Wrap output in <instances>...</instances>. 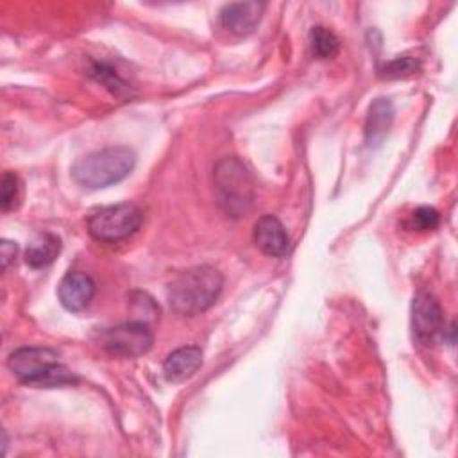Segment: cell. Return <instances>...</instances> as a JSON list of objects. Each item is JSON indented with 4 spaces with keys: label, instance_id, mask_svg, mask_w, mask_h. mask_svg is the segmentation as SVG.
Returning a JSON list of instances; mask_svg holds the SVG:
<instances>
[{
    "label": "cell",
    "instance_id": "obj_1",
    "mask_svg": "<svg viewBox=\"0 0 458 458\" xmlns=\"http://www.w3.org/2000/svg\"><path fill=\"white\" fill-rule=\"evenodd\" d=\"M224 277L209 265H199L181 272L166 290L170 308L179 315H197L215 304L222 292Z\"/></svg>",
    "mask_w": 458,
    "mask_h": 458
},
{
    "label": "cell",
    "instance_id": "obj_2",
    "mask_svg": "<svg viewBox=\"0 0 458 458\" xmlns=\"http://www.w3.org/2000/svg\"><path fill=\"white\" fill-rule=\"evenodd\" d=\"M9 370L29 386H61L72 385L77 377L68 370L63 363H59V356L50 347H20L7 358Z\"/></svg>",
    "mask_w": 458,
    "mask_h": 458
},
{
    "label": "cell",
    "instance_id": "obj_3",
    "mask_svg": "<svg viewBox=\"0 0 458 458\" xmlns=\"http://www.w3.org/2000/svg\"><path fill=\"white\" fill-rule=\"evenodd\" d=\"M215 195L220 209L231 216L245 215L254 200V177L236 156L222 157L213 168Z\"/></svg>",
    "mask_w": 458,
    "mask_h": 458
},
{
    "label": "cell",
    "instance_id": "obj_4",
    "mask_svg": "<svg viewBox=\"0 0 458 458\" xmlns=\"http://www.w3.org/2000/svg\"><path fill=\"white\" fill-rule=\"evenodd\" d=\"M134 165L136 156L129 147H106L77 159L72 177L86 188H106L125 179Z\"/></svg>",
    "mask_w": 458,
    "mask_h": 458
},
{
    "label": "cell",
    "instance_id": "obj_5",
    "mask_svg": "<svg viewBox=\"0 0 458 458\" xmlns=\"http://www.w3.org/2000/svg\"><path fill=\"white\" fill-rule=\"evenodd\" d=\"M141 209L131 202H120L97 209L88 218L89 234L106 243L120 242L134 234L141 225Z\"/></svg>",
    "mask_w": 458,
    "mask_h": 458
},
{
    "label": "cell",
    "instance_id": "obj_6",
    "mask_svg": "<svg viewBox=\"0 0 458 458\" xmlns=\"http://www.w3.org/2000/svg\"><path fill=\"white\" fill-rule=\"evenodd\" d=\"M100 345L106 352L116 358H138L150 351L154 336L150 326L140 320L123 322L106 327L100 336Z\"/></svg>",
    "mask_w": 458,
    "mask_h": 458
},
{
    "label": "cell",
    "instance_id": "obj_7",
    "mask_svg": "<svg viewBox=\"0 0 458 458\" xmlns=\"http://www.w3.org/2000/svg\"><path fill=\"white\" fill-rule=\"evenodd\" d=\"M411 329L415 340L422 345H431L440 335L444 336L442 308L438 301L428 292H420L413 299Z\"/></svg>",
    "mask_w": 458,
    "mask_h": 458
},
{
    "label": "cell",
    "instance_id": "obj_8",
    "mask_svg": "<svg viewBox=\"0 0 458 458\" xmlns=\"http://www.w3.org/2000/svg\"><path fill=\"white\" fill-rule=\"evenodd\" d=\"M95 292L97 284L93 277L81 270L68 272L57 286L59 301L68 311H82L95 297Z\"/></svg>",
    "mask_w": 458,
    "mask_h": 458
},
{
    "label": "cell",
    "instance_id": "obj_9",
    "mask_svg": "<svg viewBox=\"0 0 458 458\" xmlns=\"http://www.w3.org/2000/svg\"><path fill=\"white\" fill-rule=\"evenodd\" d=\"M254 243L263 254L274 258H283L290 250L288 233L274 215H263L258 218L254 225Z\"/></svg>",
    "mask_w": 458,
    "mask_h": 458
},
{
    "label": "cell",
    "instance_id": "obj_10",
    "mask_svg": "<svg viewBox=\"0 0 458 458\" xmlns=\"http://www.w3.org/2000/svg\"><path fill=\"white\" fill-rule=\"evenodd\" d=\"M263 2H233L222 7L220 11V23L233 34L247 36L250 34L265 11Z\"/></svg>",
    "mask_w": 458,
    "mask_h": 458
},
{
    "label": "cell",
    "instance_id": "obj_11",
    "mask_svg": "<svg viewBox=\"0 0 458 458\" xmlns=\"http://www.w3.org/2000/svg\"><path fill=\"white\" fill-rule=\"evenodd\" d=\"M202 365V351L197 345H184L172 351L165 363L163 374L170 383H181L191 377Z\"/></svg>",
    "mask_w": 458,
    "mask_h": 458
},
{
    "label": "cell",
    "instance_id": "obj_12",
    "mask_svg": "<svg viewBox=\"0 0 458 458\" xmlns=\"http://www.w3.org/2000/svg\"><path fill=\"white\" fill-rule=\"evenodd\" d=\"M394 120V106L388 98H376L367 114L365 122V143L369 147H377L385 140Z\"/></svg>",
    "mask_w": 458,
    "mask_h": 458
},
{
    "label": "cell",
    "instance_id": "obj_13",
    "mask_svg": "<svg viewBox=\"0 0 458 458\" xmlns=\"http://www.w3.org/2000/svg\"><path fill=\"white\" fill-rule=\"evenodd\" d=\"M61 252V240L54 233H39L25 250V263L32 268H45L55 261Z\"/></svg>",
    "mask_w": 458,
    "mask_h": 458
},
{
    "label": "cell",
    "instance_id": "obj_14",
    "mask_svg": "<svg viewBox=\"0 0 458 458\" xmlns=\"http://www.w3.org/2000/svg\"><path fill=\"white\" fill-rule=\"evenodd\" d=\"M310 43H311L313 55H317L318 59H331L340 50V41L335 36V32H331L329 29H326L322 25L311 29Z\"/></svg>",
    "mask_w": 458,
    "mask_h": 458
},
{
    "label": "cell",
    "instance_id": "obj_15",
    "mask_svg": "<svg viewBox=\"0 0 458 458\" xmlns=\"http://www.w3.org/2000/svg\"><path fill=\"white\" fill-rule=\"evenodd\" d=\"M2 209L11 211L20 204V179L13 172H5L2 177Z\"/></svg>",
    "mask_w": 458,
    "mask_h": 458
},
{
    "label": "cell",
    "instance_id": "obj_16",
    "mask_svg": "<svg viewBox=\"0 0 458 458\" xmlns=\"http://www.w3.org/2000/svg\"><path fill=\"white\" fill-rule=\"evenodd\" d=\"M132 311L134 315H138L136 320L145 322L148 326L159 317V308L156 306V302L147 293L141 292L132 295Z\"/></svg>",
    "mask_w": 458,
    "mask_h": 458
},
{
    "label": "cell",
    "instance_id": "obj_17",
    "mask_svg": "<svg viewBox=\"0 0 458 458\" xmlns=\"http://www.w3.org/2000/svg\"><path fill=\"white\" fill-rule=\"evenodd\" d=\"M440 224V215L435 208L420 206L411 213L410 227L415 231H433Z\"/></svg>",
    "mask_w": 458,
    "mask_h": 458
},
{
    "label": "cell",
    "instance_id": "obj_18",
    "mask_svg": "<svg viewBox=\"0 0 458 458\" xmlns=\"http://www.w3.org/2000/svg\"><path fill=\"white\" fill-rule=\"evenodd\" d=\"M419 68V61L410 57V55H399L395 59H392L390 63H386L381 68V75L383 77H404L413 73Z\"/></svg>",
    "mask_w": 458,
    "mask_h": 458
},
{
    "label": "cell",
    "instance_id": "obj_19",
    "mask_svg": "<svg viewBox=\"0 0 458 458\" xmlns=\"http://www.w3.org/2000/svg\"><path fill=\"white\" fill-rule=\"evenodd\" d=\"M91 75H93L97 81H100L102 84H106V88H109L114 95H120L122 91L127 89L125 82H123L109 66H106V64L97 63V64L91 68Z\"/></svg>",
    "mask_w": 458,
    "mask_h": 458
},
{
    "label": "cell",
    "instance_id": "obj_20",
    "mask_svg": "<svg viewBox=\"0 0 458 458\" xmlns=\"http://www.w3.org/2000/svg\"><path fill=\"white\" fill-rule=\"evenodd\" d=\"M16 252H18V245L14 242L2 240V267L4 268H7L14 261Z\"/></svg>",
    "mask_w": 458,
    "mask_h": 458
}]
</instances>
